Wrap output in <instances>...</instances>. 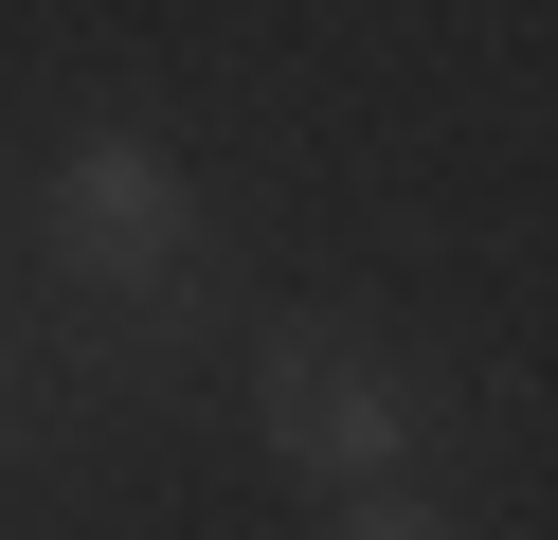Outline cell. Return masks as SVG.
I'll use <instances>...</instances> for the list:
<instances>
[{"mask_svg":"<svg viewBox=\"0 0 558 540\" xmlns=\"http://www.w3.org/2000/svg\"><path fill=\"white\" fill-rule=\"evenodd\" d=\"M253 451L289 468V487H414V451H433V360L378 343V324L342 307H289L253 324Z\"/></svg>","mask_w":558,"mask_h":540,"instance_id":"cell-1","label":"cell"},{"mask_svg":"<svg viewBox=\"0 0 558 540\" xmlns=\"http://www.w3.org/2000/svg\"><path fill=\"white\" fill-rule=\"evenodd\" d=\"M19 235H37L54 288H90V307H126V288H181L198 271V163L162 127H73L37 163V199H19Z\"/></svg>","mask_w":558,"mask_h":540,"instance_id":"cell-2","label":"cell"},{"mask_svg":"<svg viewBox=\"0 0 558 540\" xmlns=\"http://www.w3.org/2000/svg\"><path fill=\"white\" fill-rule=\"evenodd\" d=\"M342 540H486L450 487H342Z\"/></svg>","mask_w":558,"mask_h":540,"instance_id":"cell-3","label":"cell"}]
</instances>
